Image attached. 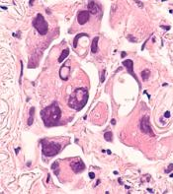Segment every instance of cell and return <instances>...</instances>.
<instances>
[{"label": "cell", "mask_w": 173, "mask_h": 194, "mask_svg": "<svg viewBox=\"0 0 173 194\" xmlns=\"http://www.w3.org/2000/svg\"><path fill=\"white\" fill-rule=\"evenodd\" d=\"M99 183H100V180H97V183H96V184H95V185H98V184H99Z\"/></svg>", "instance_id": "27"}, {"label": "cell", "mask_w": 173, "mask_h": 194, "mask_svg": "<svg viewBox=\"0 0 173 194\" xmlns=\"http://www.w3.org/2000/svg\"><path fill=\"white\" fill-rule=\"evenodd\" d=\"M171 170H173V165H172V164H170V165L168 166V168L165 169V174H169Z\"/></svg>", "instance_id": "17"}, {"label": "cell", "mask_w": 173, "mask_h": 194, "mask_svg": "<svg viewBox=\"0 0 173 194\" xmlns=\"http://www.w3.org/2000/svg\"><path fill=\"white\" fill-rule=\"evenodd\" d=\"M128 39H129L130 40H131V41H137V39H135V38L133 39L131 36H129V37H128Z\"/></svg>", "instance_id": "20"}, {"label": "cell", "mask_w": 173, "mask_h": 194, "mask_svg": "<svg viewBox=\"0 0 173 194\" xmlns=\"http://www.w3.org/2000/svg\"><path fill=\"white\" fill-rule=\"evenodd\" d=\"M29 3H30V5H33V3H34V1H30V2H29Z\"/></svg>", "instance_id": "29"}, {"label": "cell", "mask_w": 173, "mask_h": 194, "mask_svg": "<svg viewBox=\"0 0 173 194\" xmlns=\"http://www.w3.org/2000/svg\"><path fill=\"white\" fill-rule=\"evenodd\" d=\"M90 17V13L89 11H86V10H82V11H79L77 14V21L80 25H84L88 22Z\"/></svg>", "instance_id": "8"}, {"label": "cell", "mask_w": 173, "mask_h": 194, "mask_svg": "<svg viewBox=\"0 0 173 194\" xmlns=\"http://www.w3.org/2000/svg\"><path fill=\"white\" fill-rule=\"evenodd\" d=\"M19 151H20V148H16V149H15V154H18Z\"/></svg>", "instance_id": "24"}, {"label": "cell", "mask_w": 173, "mask_h": 194, "mask_svg": "<svg viewBox=\"0 0 173 194\" xmlns=\"http://www.w3.org/2000/svg\"><path fill=\"white\" fill-rule=\"evenodd\" d=\"M1 9H4V10H7V7H4V6H1Z\"/></svg>", "instance_id": "26"}, {"label": "cell", "mask_w": 173, "mask_h": 194, "mask_svg": "<svg viewBox=\"0 0 173 194\" xmlns=\"http://www.w3.org/2000/svg\"><path fill=\"white\" fill-rule=\"evenodd\" d=\"M27 166H28V167H30V166H31V163H30V162H28V163H27Z\"/></svg>", "instance_id": "28"}, {"label": "cell", "mask_w": 173, "mask_h": 194, "mask_svg": "<svg viewBox=\"0 0 173 194\" xmlns=\"http://www.w3.org/2000/svg\"><path fill=\"white\" fill-rule=\"evenodd\" d=\"M68 54H69V49H68V48H65L64 50H62L61 54H60V56H59V58H58V62L61 63L64 59H65V58L68 56Z\"/></svg>", "instance_id": "11"}, {"label": "cell", "mask_w": 173, "mask_h": 194, "mask_svg": "<svg viewBox=\"0 0 173 194\" xmlns=\"http://www.w3.org/2000/svg\"><path fill=\"white\" fill-rule=\"evenodd\" d=\"M111 123H112L113 125H115V124H116V120H115V119H112V120H111Z\"/></svg>", "instance_id": "25"}, {"label": "cell", "mask_w": 173, "mask_h": 194, "mask_svg": "<svg viewBox=\"0 0 173 194\" xmlns=\"http://www.w3.org/2000/svg\"><path fill=\"white\" fill-rule=\"evenodd\" d=\"M105 73H106V70H103V73H102V75H101V79H100L102 83L105 81Z\"/></svg>", "instance_id": "18"}, {"label": "cell", "mask_w": 173, "mask_h": 194, "mask_svg": "<svg viewBox=\"0 0 173 194\" xmlns=\"http://www.w3.org/2000/svg\"><path fill=\"white\" fill-rule=\"evenodd\" d=\"M34 113H35V107H31L30 110V117L28 119V125H32L33 124V121H34Z\"/></svg>", "instance_id": "12"}, {"label": "cell", "mask_w": 173, "mask_h": 194, "mask_svg": "<svg viewBox=\"0 0 173 194\" xmlns=\"http://www.w3.org/2000/svg\"><path fill=\"white\" fill-rule=\"evenodd\" d=\"M41 117L46 127H53L58 124L61 117V110L57 103H53L50 105L43 109L41 111Z\"/></svg>", "instance_id": "1"}, {"label": "cell", "mask_w": 173, "mask_h": 194, "mask_svg": "<svg viewBox=\"0 0 173 194\" xmlns=\"http://www.w3.org/2000/svg\"><path fill=\"white\" fill-rule=\"evenodd\" d=\"M89 177H90L91 179H93V178L95 177V175L93 174V172H89Z\"/></svg>", "instance_id": "21"}, {"label": "cell", "mask_w": 173, "mask_h": 194, "mask_svg": "<svg viewBox=\"0 0 173 194\" xmlns=\"http://www.w3.org/2000/svg\"><path fill=\"white\" fill-rule=\"evenodd\" d=\"M88 11H89V13H91L93 15H97L100 12V7L96 2L89 1L88 2Z\"/></svg>", "instance_id": "9"}, {"label": "cell", "mask_w": 173, "mask_h": 194, "mask_svg": "<svg viewBox=\"0 0 173 194\" xmlns=\"http://www.w3.org/2000/svg\"><path fill=\"white\" fill-rule=\"evenodd\" d=\"M139 128L144 133L148 134L150 136H154L152 130H151V127H150V122H149V117L147 115L144 116L140 120V124H139Z\"/></svg>", "instance_id": "5"}, {"label": "cell", "mask_w": 173, "mask_h": 194, "mask_svg": "<svg viewBox=\"0 0 173 194\" xmlns=\"http://www.w3.org/2000/svg\"><path fill=\"white\" fill-rule=\"evenodd\" d=\"M98 40H99V38L98 37H95L92 40V45H91V51L92 53H96L98 51Z\"/></svg>", "instance_id": "10"}, {"label": "cell", "mask_w": 173, "mask_h": 194, "mask_svg": "<svg viewBox=\"0 0 173 194\" xmlns=\"http://www.w3.org/2000/svg\"><path fill=\"white\" fill-rule=\"evenodd\" d=\"M88 101V91L85 88L74 90L68 100V106L75 110H81Z\"/></svg>", "instance_id": "2"}, {"label": "cell", "mask_w": 173, "mask_h": 194, "mask_svg": "<svg viewBox=\"0 0 173 194\" xmlns=\"http://www.w3.org/2000/svg\"><path fill=\"white\" fill-rule=\"evenodd\" d=\"M162 28H163V29H166V30H170V27L169 26H166V28H165V26H161Z\"/></svg>", "instance_id": "23"}, {"label": "cell", "mask_w": 173, "mask_h": 194, "mask_svg": "<svg viewBox=\"0 0 173 194\" xmlns=\"http://www.w3.org/2000/svg\"><path fill=\"white\" fill-rule=\"evenodd\" d=\"M126 55H127V52H125V51H123V52H122V58H124V57H125V56H126Z\"/></svg>", "instance_id": "22"}, {"label": "cell", "mask_w": 173, "mask_h": 194, "mask_svg": "<svg viewBox=\"0 0 173 194\" xmlns=\"http://www.w3.org/2000/svg\"><path fill=\"white\" fill-rule=\"evenodd\" d=\"M123 65L128 69L129 74H131L132 76L135 77L136 81L138 83L139 87H140V84H139V82H138V79H137V77L135 75V72H134V62H133V60H131V59H126V60H124V61H123Z\"/></svg>", "instance_id": "7"}, {"label": "cell", "mask_w": 173, "mask_h": 194, "mask_svg": "<svg viewBox=\"0 0 173 194\" xmlns=\"http://www.w3.org/2000/svg\"><path fill=\"white\" fill-rule=\"evenodd\" d=\"M113 134H112V132H110V131H108V132H105V134H104V139L106 140L107 142H112V140H113Z\"/></svg>", "instance_id": "14"}, {"label": "cell", "mask_w": 173, "mask_h": 194, "mask_svg": "<svg viewBox=\"0 0 173 194\" xmlns=\"http://www.w3.org/2000/svg\"><path fill=\"white\" fill-rule=\"evenodd\" d=\"M164 117H165V118H169V117H170V112H169V111H165Z\"/></svg>", "instance_id": "19"}, {"label": "cell", "mask_w": 173, "mask_h": 194, "mask_svg": "<svg viewBox=\"0 0 173 194\" xmlns=\"http://www.w3.org/2000/svg\"><path fill=\"white\" fill-rule=\"evenodd\" d=\"M51 169L55 171L56 175H58L59 174V169H58V162H55L52 165H51Z\"/></svg>", "instance_id": "13"}, {"label": "cell", "mask_w": 173, "mask_h": 194, "mask_svg": "<svg viewBox=\"0 0 173 194\" xmlns=\"http://www.w3.org/2000/svg\"><path fill=\"white\" fill-rule=\"evenodd\" d=\"M42 152L44 156L47 157H53L58 154L61 149L60 144L55 142H48L46 139H43L42 141Z\"/></svg>", "instance_id": "3"}, {"label": "cell", "mask_w": 173, "mask_h": 194, "mask_svg": "<svg viewBox=\"0 0 173 194\" xmlns=\"http://www.w3.org/2000/svg\"><path fill=\"white\" fill-rule=\"evenodd\" d=\"M149 74H150V72H149L148 69H145V70L142 71V77H143V80H144V81H146V80L148 79Z\"/></svg>", "instance_id": "16"}, {"label": "cell", "mask_w": 173, "mask_h": 194, "mask_svg": "<svg viewBox=\"0 0 173 194\" xmlns=\"http://www.w3.org/2000/svg\"><path fill=\"white\" fill-rule=\"evenodd\" d=\"M81 37H88V35H87V34H79L78 36L75 37V38H74V40H73V46H74V47L77 46V40H78Z\"/></svg>", "instance_id": "15"}, {"label": "cell", "mask_w": 173, "mask_h": 194, "mask_svg": "<svg viewBox=\"0 0 173 194\" xmlns=\"http://www.w3.org/2000/svg\"><path fill=\"white\" fill-rule=\"evenodd\" d=\"M33 27L39 32V34L45 36L48 32V23L42 14H38L33 21Z\"/></svg>", "instance_id": "4"}, {"label": "cell", "mask_w": 173, "mask_h": 194, "mask_svg": "<svg viewBox=\"0 0 173 194\" xmlns=\"http://www.w3.org/2000/svg\"><path fill=\"white\" fill-rule=\"evenodd\" d=\"M70 167L71 169L75 172V174H80L85 169V165L81 160H76V161H72L70 163Z\"/></svg>", "instance_id": "6"}]
</instances>
